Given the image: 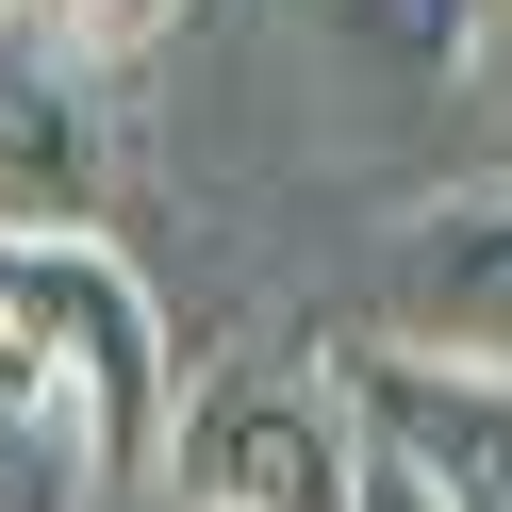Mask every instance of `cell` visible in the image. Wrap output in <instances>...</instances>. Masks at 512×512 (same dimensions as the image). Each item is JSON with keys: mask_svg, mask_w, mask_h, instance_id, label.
Wrapping results in <instances>:
<instances>
[{"mask_svg": "<svg viewBox=\"0 0 512 512\" xmlns=\"http://www.w3.org/2000/svg\"><path fill=\"white\" fill-rule=\"evenodd\" d=\"M0 347L100 430V463H166L182 331H166V298L133 281L116 232H0Z\"/></svg>", "mask_w": 512, "mask_h": 512, "instance_id": "obj_1", "label": "cell"}, {"mask_svg": "<svg viewBox=\"0 0 512 512\" xmlns=\"http://www.w3.org/2000/svg\"><path fill=\"white\" fill-rule=\"evenodd\" d=\"M166 479L182 512H347L364 430L331 413V380H215L166 413Z\"/></svg>", "mask_w": 512, "mask_h": 512, "instance_id": "obj_2", "label": "cell"}, {"mask_svg": "<svg viewBox=\"0 0 512 512\" xmlns=\"http://www.w3.org/2000/svg\"><path fill=\"white\" fill-rule=\"evenodd\" d=\"M380 347L512 380V182H446L380 232Z\"/></svg>", "mask_w": 512, "mask_h": 512, "instance_id": "obj_3", "label": "cell"}, {"mask_svg": "<svg viewBox=\"0 0 512 512\" xmlns=\"http://www.w3.org/2000/svg\"><path fill=\"white\" fill-rule=\"evenodd\" d=\"M314 380H331V413L380 446V463H413L446 512H512V380L413 364V347H380V331H347Z\"/></svg>", "mask_w": 512, "mask_h": 512, "instance_id": "obj_4", "label": "cell"}, {"mask_svg": "<svg viewBox=\"0 0 512 512\" xmlns=\"http://www.w3.org/2000/svg\"><path fill=\"white\" fill-rule=\"evenodd\" d=\"M100 199V116L34 34H0V232H83Z\"/></svg>", "mask_w": 512, "mask_h": 512, "instance_id": "obj_5", "label": "cell"}, {"mask_svg": "<svg viewBox=\"0 0 512 512\" xmlns=\"http://www.w3.org/2000/svg\"><path fill=\"white\" fill-rule=\"evenodd\" d=\"M100 479H116L100 430H83V413L0 347V512H100Z\"/></svg>", "mask_w": 512, "mask_h": 512, "instance_id": "obj_6", "label": "cell"}, {"mask_svg": "<svg viewBox=\"0 0 512 512\" xmlns=\"http://www.w3.org/2000/svg\"><path fill=\"white\" fill-rule=\"evenodd\" d=\"M182 17H199V0H17V34H34L67 83H116V67H149Z\"/></svg>", "mask_w": 512, "mask_h": 512, "instance_id": "obj_7", "label": "cell"}, {"mask_svg": "<svg viewBox=\"0 0 512 512\" xmlns=\"http://www.w3.org/2000/svg\"><path fill=\"white\" fill-rule=\"evenodd\" d=\"M331 17H347L397 83H463V67H479V0H331Z\"/></svg>", "mask_w": 512, "mask_h": 512, "instance_id": "obj_8", "label": "cell"}, {"mask_svg": "<svg viewBox=\"0 0 512 512\" xmlns=\"http://www.w3.org/2000/svg\"><path fill=\"white\" fill-rule=\"evenodd\" d=\"M347 512H446V496H430L413 463H380V446H364V479H347Z\"/></svg>", "mask_w": 512, "mask_h": 512, "instance_id": "obj_9", "label": "cell"}, {"mask_svg": "<svg viewBox=\"0 0 512 512\" xmlns=\"http://www.w3.org/2000/svg\"><path fill=\"white\" fill-rule=\"evenodd\" d=\"M479 83L512 100V0H479Z\"/></svg>", "mask_w": 512, "mask_h": 512, "instance_id": "obj_10", "label": "cell"}, {"mask_svg": "<svg viewBox=\"0 0 512 512\" xmlns=\"http://www.w3.org/2000/svg\"><path fill=\"white\" fill-rule=\"evenodd\" d=\"M0 34H17V0H0Z\"/></svg>", "mask_w": 512, "mask_h": 512, "instance_id": "obj_11", "label": "cell"}]
</instances>
